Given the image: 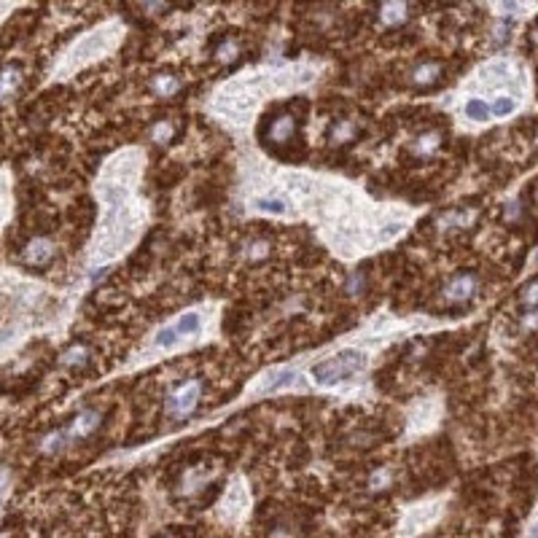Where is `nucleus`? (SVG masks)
I'll use <instances>...</instances> for the list:
<instances>
[{"label":"nucleus","mask_w":538,"mask_h":538,"mask_svg":"<svg viewBox=\"0 0 538 538\" xmlns=\"http://www.w3.org/2000/svg\"><path fill=\"white\" fill-rule=\"evenodd\" d=\"M22 87V70L19 68H3L0 70V103L3 100H8V97H14L17 89Z\"/></svg>","instance_id":"obj_17"},{"label":"nucleus","mask_w":538,"mask_h":538,"mask_svg":"<svg viewBox=\"0 0 538 538\" xmlns=\"http://www.w3.org/2000/svg\"><path fill=\"white\" fill-rule=\"evenodd\" d=\"M103 423V412H97V409H84V412H78L73 417V423L68 426V431H62V436H65V442L70 444L75 439H87V436H92L94 431L100 428Z\"/></svg>","instance_id":"obj_8"},{"label":"nucleus","mask_w":538,"mask_h":538,"mask_svg":"<svg viewBox=\"0 0 538 538\" xmlns=\"http://www.w3.org/2000/svg\"><path fill=\"white\" fill-rule=\"evenodd\" d=\"M202 326H204L202 313H200V310H188V313L175 317L172 323H167V326L156 334L154 348H156V350H175L178 345H184L186 339L202 334Z\"/></svg>","instance_id":"obj_4"},{"label":"nucleus","mask_w":538,"mask_h":538,"mask_svg":"<svg viewBox=\"0 0 538 538\" xmlns=\"http://www.w3.org/2000/svg\"><path fill=\"white\" fill-rule=\"evenodd\" d=\"M172 137H175V124L167 121V119H159V121L151 127V140H154V143H159V146L170 143Z\"/></svg>","instance_id":"obj_20"},{"label":"nucleus","mask_w":538,"mask_h":538,"mask_svg":"<svg viewBox=\"0 0 538 538\" xmlns=\"http://www.w3.org/2000/svg\"><path fill=\"white\" fill-rule=\"evenodd\" d=\"M442 146V132H423V135H417L414 137V143H412V154L414 156H433L436 151Z\"/></svg>","instance_id":"obj_16"},{"label":"nucleus","mask_w":538,"mask_h":538,"mask_svg":"<svg viewBox=\"0 0 538 538\" xmlns=\"http://www.w3.org/2000/svg\"><path fill=\"white\" fill-rule=\"evenodd\" d=\"M253 207L259 213H267V216H291L294 207H291V200L280 197V194H269V197H259L253 200Z\"/></svg>","instance_id":"obj_13"},{"label":"nucleus","mask_w":538,"mask_h":538,"mask_svg":"<svg viewBox=\"0 0 538 538\" xmlns=\"http://www.w3.org/2000/svg\"><path fill=\"white\" fill-rule=\"evenodd\" d=\"M140 172H143V154L135 149L116 154L103 170L97 191L108 210H105V221L94 237V261H111L121 256L143 232L146 210L132 197V188L137 184Z\"/></svg>","instance_id":"obj_1"},{"label":"nucleus","mask_w":538,"mask_h":538,"mask_svg":"<svg viewBox=\"0 0 538 538\" xmlns=\"http://www.w3.org/2000/svg\"><path fill=\"white\" fill-rule=\"evenodd\" d=\"M3 490H6V477H0V495H3Z\"/></svg>","instance_id":"obj_28"},{"label":"nucleus","mask_w":538,"mask_h":538,"mask_svg":"<svg viewBox=\"0 0 538 538\" xmlns=\"http://www.w3.org/2000/svg\"><path fill=\"white\" fill-rule=\"evenodd\" d=\"M269 251H272V245H269V240H261V237H256V240H251L248 245H245V259L248 261H261V259H267L269 256Z\"/></svg>","instance_id":"obj_22"},{"label":"nucleus","mask_w":538,"mask_h":538,"mask_svg":"<svg viewBox=\"0 0 538 538\" xmlns=\"http://www.w3.org/2000/svg\"><path fill=\"white\" fill-rule=\"evenodd\" d=\"M181 89H184V81L175 73H156L151 78V92L156 94V97L170 100V97H175Z\"/></svg>","instance_id":"obj_12"},{"label":"nucleus","mask_w":538,"mask_h":538,"mask_svg":"<svg viewBox=\"0 0 538 538\" xmlns=\"http://www.w3.org/2000/svg\"><path fill=\"white\" fill-rule=\"evenodd\" d=\"M57 256V245L49 237H33V240L27 242V248H24V253H22V259L27 267H49Z\"/></svg>","instance_id":"obj_9"},{"label":"nucleus","mask_w":538,"mask_h":538,"mask_svg":"<svg viewBox=\"0 0 538 538\" xmlns=\"http://www.w3.org/2000/svg\"><path fill=\"white\" fill-rule=\"evenodd\" d=\"M294 382V369H275L269 371L267 377H264V382H261L259 388H256V396H264V393H275V390L285 388V385H291Z\"/></svg>","instance_id":"obj_15"},{"label":"nucleus","mask_w":538,"mask_h":538,"mask_svg":"<svg viewBox=\"0 0 538 538\" xmlns=\"http://www.w3.org/2000/svg\"><path fill=\"white\" fill-rule=\"evenodd\" d=\"M388 484H390V471L388 468H380L377 474H371V479H369L371 493H380V490H385Z\"/></svg>","instance_id":"obj_24"},{"label":"nucleus","mask_w":538,"mask_h":538,"mask_svg":"<svg viewBox=\"0 0 538 538\" xmlns=\"http://www.w3.org/2000/svg\"><path fill=\"white\" fill-rule=\"evenodd\" d=\"M299 135V119L294 113H278V116H272V121L267 124V132H264V137H267V143H272V146H288V143H294Z\"/></svg>","instance_id":"obj_6"},{"label":"nucleus","mask_w":538,"mask_h":538,"mask_svg":"<svg viewBox=\"0 0 538 538\" xmlns=\"http://www.w3.org/2000/svg\"><path fill=\"white\" fill-rule=\"evenodd\" d=\"M528 538H538V520H536V525L530 528V533H528Z\"/></svg>","instance_id":"obj_27"},{"label":"nucleus","mask_w":538,"mask_h":538,"mask_svg":"<svg viewBox=\"0 0 538 538\" xmlns=\"http://www.w3.org/2000/svg\"><path fill=\"white\" fill-rule=\"evenodd\" d=\"M490 111H493L495 119H506V116H511V113L517 111V100H514V97H506V94H501V97H495V103L490 105Z\"/></svg>","instance_id":"obj_23"},{"label":"nucleus","mask_w":538,"mask_h":538,"mask_svg":"<svg viewBox=\"0 0 538 538\" xmlns=\"http://www.w3.org/2000/svg\"><path fill=\"white\" fill-rule=\"evenodd\" d=\"M121 36H124L121 22H108V24H103V27L92 30L89 36H84L78 43H75L73 49H70V54H68V59H65L62 70H65V73H70V70H75V68H84V65H89V62L100 59V57L111 54L113 49L121 43Z\"/></svg>","instance_id":"obj_2"},{"label":"nucleus","mask_w":538,"mask_h":538,"mask_svg":"<svg viewBox=\"0 0 538 538\" xmlns=\"http://www.w3.org/2000/svg\"><path fill=\"white\" fill-rule=\"evenodd\" d=\"M216 59L221 62V65H232V62H237L242 54V49H240V40L237 38H223L221 43L216 46Z\"/></svg>","instance_id":"obj_19"},{"label":"nucleus","mask_w":538,"mask_h":538,"mask_svg":"<svg viewBox=\"0 0 538 538\" xmlns=\"http://www.w3.org/2000/svg\"><path fill=\"white\" fill-rule=\"evenodd\" d=\"M3 213H6V186L0 184V218H3Z\"/></svg>","instance_id":"obj_26"},{"label":"nucleus","mask_w":538,"mask_h":538,"mask_svg":"<svg viewBox=\"0 0 538 538\" xmlns=\"http://www.w3.org/2000/svg\"><path fill=\"white\" fill-rule=\"evenodd\" d=\"M533 264H536V267H538V253H536V259H533Z\"/></svg>","instance_id":"obj_29"},{"label":"nucleus","mask_w":538,"mask_h":538,"mask_svg":"<svg viewBox=\"0 0 538 538\" xmlns=\"http://www.w3.org/2000/svg\"><path fill=\"white\" fill-rule=\"evenodd\" d=\"M366 288V278H364V272H353L350 280H348V285H345V291L348 294H361Z\"/></svg>","instance_id":"obj_25"},{"label":"nucleus","mask_w":538,"mask_h":538,"mask_svg":"<svg viewBox=\"0 0 538 538\" xmlns=\"http://www.w3.org/2000/svg\"><path fill=\"white\" fill-rule=\"evenodd\" d=\"M377 17L385 27H398L409 19V6L407 3H382Z\"/></svg>","instance_id":"obj_14"},{"label":"nucleus","mask_w":538,"mask_h":538,"mask_svg":"<svg viewBox=\"0 0 538 538\" xmlns=\"http://www.w3.org/2000/svg\"><path fill=\"white\" fill-rule=\"evenodd\" d=\"M358 121L355 119H339L334 121V127L329 130V143L334 146V149H342V146H348V143H353L355 137H358Z\"/></svg>","instance_id":"obj_11"},{"label":"nucleus","mask_w":538,"mask_h":538,"mask_svg":"<svg viewBox=\"0 0 538 538\" xmlns=\"http://www.w3.org/2000/svg\"><path fill=\"white\" fill-rule=\"evenodd\" d=\"M159 538H167V536H159Z\"/></svg>","instance_id":"obj_30"},{"label":"nucleus","mask_w":538,"mask_h":538,"mask_svg":"<svg viewBox=\"0 0 538 538\" xmlns=\"http://www.w3.org/2000/svg\"><path fill=\"white\" fill-rule=\"evenodd\" d=\"M442 75H444L442 62H436V59H426V62H420V65H414V68H412L409 81H412L414 87H420V89H428V87H436V84L442 81Z\"/></svg>","instance_id":"obj_10"},{"label":"nucleus","mask_w":538,"mask_h":538,"mask_svg":"<svg viewBox=\"0 0 538 538\" xmlns=\"http://www.w3.org/2000/svg\"><path fill=\"white\" fill-rule=\"evenodd\" d=\"M366 364H369L366 353L348 348V350H339V353L326 358V361H317L315 366L310 369V374H313L315 385H320V388H334V385H342V382L358 377L361 371L366 369Z\"/></svg>","instance_id":"obj_3"},{"label":"nucleus","mask_w":538,"mask_h":538,"mask_svg":"<svg viewBox=\"0 0 538 538\" xmlns=\"http://www.w3.org/2000/svg\"><path fill=\"white\" fill-rule=\"evenodd\" d=\"M463 116L468 121L482 124V121H490V119H493V111H490V103H484L479 97H471L463 105Z\"/></svg>","instance_id":"obj_18"},{"label":"nucleus","mask_w":538,"mask_h":538,"mask_svg":"<svg viewBox=\"0 0 538 538\" xmlns=\"http://www.w3.org/2000/svg\"><path fill=\"white\" fill-rule=\"evenodd\" d=\"M200 398H202V380L191 377V380L175 385V388L167 393V398H165V414H167L170 420H186V417L194 414V409L200 407Z\"/></svg>","instance_id":"obj_5"},{"label":"nucleus","mask_w":538,"mask_h":538,"mask_svg":"<svg viewBox=\"0 0 538 538\" xmlns=\"http://www.w3.org/2000/svg\"><path fill=\"white\" fill-rule=\"evenodd\" d=\"M477 294V278L471 275V272H461V275H455V278L447 280V285L442 288V299H444L447 304H465V301H471Z\"/></svg>","instance_id":"obj_7"},{"label":"nucleus","mask_w":538,"mask_h":538,"mask_svg":"<svg viewBox=\"0 0 538 538\" xmlns=\"http://www.w3.org/2000/svg\"><path fill=\"white\" fill-rule=\"evenodd\" d=\"M89 358H92V353H89V348L87 345H73L68 353H65V364L68 366H73V369H81V366H87L89 364Z\"/></svg>","instance_id":"obj_21"}]
</instances>
